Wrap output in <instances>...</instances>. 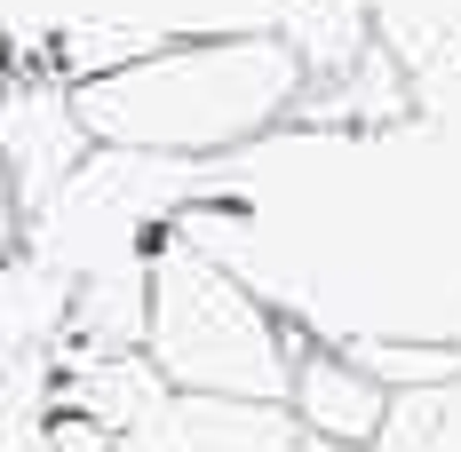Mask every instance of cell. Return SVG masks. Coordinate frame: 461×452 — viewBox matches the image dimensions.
Wrapping results in <instances>:
<instances>
[{"label":"cell","instance_id":"2","mask_svg":"<svg viewBox=\"0 0 461 452\" xmlns=\"http://www.w3.org/2000/svg\"><path fill=\"white\" fill-rule=\"evenodd\" d=\"M199 182V159L167 151H120L95 143L72 175L24 215V246L48 270L72 278V333L80 358H128L151 325V246L176 223V207Z\"/></svg>","mask_w":461,"mask_h":452},{"label":"cell","instance_id":"4","mask_svg":"<svg viewBox=\"0 0 461 452\" xmlns=\"http://www.w3.org/2000/svg\"><path fill=\"white\" fill-rule=\"evenodd\" d=\"M294 325L230 278L215 254H199L191 238L159 230L151 246V325H143V358L167 389L184 397H230V405H286L294 389Z\"/></svg>","mask_w":461,"mask_h":452},{"label":"cell","instance_id":"1","mask_svg":"<svg viewBox=\"0 0 461 452\" xmlns=\"http://www.w3.org/2000/svg\"><path fill=\"white\" fill-rule=\"evenodd\" d=\"M167 230L326 350H461V56L398 111L207 159Z\"/></svg>","mask_w":461,"mask_h":452},{"label":"cell","instance_id":"11","mask_svg":"<svg viewBox=\"0 0 461 452\" xmlns=\"http://www.w3.org/2000/svg\"><path fill=\"white\" fill-rule=\"evenodd\" d=\"M72 333V278L48 270L32 246H16L0 262V365L56 358Z\"/></svg>","mask_w":461,"mask_h":452},{"label":"cell","instance_id":"6","mask_svg":"<svg viewBox=\"0 0 461 452\" xmlns=\"http://www.w3.org/2000/svg\"><path fill=\"white\" fill-rule=\"evenodd\" d=\"M271 32L303 56L294 120H374L406 103V72L374 48L366 0H271Z\"/></svg>","mask_w":461,"mask_h":452},{"label":"cell","instance_id":"10","mask_svg":"<svg viewBox=\"0 0 461 452\" xmlns=\"http://www.w3.org/2000/svg\"><path fill=\"white\" fill-rule=\"evenodd\" d=\"M0 452H112V429L64 405L56 365H0Z\"/></svg>","mask_w":461,"mask_h":452},{"label":"cell","instance_id":"13","mask_svg":"<svg viewBox=\"0 0 461 452\" xmlns=\"http://www.w3.org/2000/svg\"><path fill=\"white\" fill-rule=\"evenodd\" d=\"M374 452H461V373L429 389H398Z\"/></svg>","mask_w":461,"mask_h":452},{"label":"cell","instance_id":"9","mask_svg":"<svg viewBox=\"0 0 461 452\" xmlns=\"http://www.w3.org/2000/svg\"><path fill=\"white\" fill-rule=\"evenodd\" d=\"M390 381L366 373V365L350 358V350H326V341H294V389H286V405L303 412L319 437L334 445H374L382 437V421H390Z\"/></svg>","mask_w":461,"mask_h":452},{"label":"cell","instance_id":"5","mask_svg":"<svg viewBox=\"0 0 461 452\" xmlns=\"http://www.w3.org/2000/svg\"><path fill=\"white\" fill-rule=\"evenodd\" d=\"M207 32H271V0H0V72L88 80Z\"/></svg>","mask_w":461,"mask_h":452},{"label":"cell","instance_id":"3","mask_svg":"<svg viewBox=\"0 0 461 452\" xmlns=\"http://www.w3.org/2000/svg\"><path fill=\"white\" fill-rule=\"evenodd\" d=\"M72 103L95 143L120 151H167V159H230L303 103V56L278 32H207L128 56L112 72L72 80Z\"/></svg>","mask_w":461,"mask_h":452},{"label":"cell","instance_id":"7","mask_svg":"<svg viewBox=\"0 0 461 452\" xmlns=\"http://www.w3.org/2000/svg\"><path fill=\"white\" fill-rule=\"evenodd\" d=\"M112 452H374V445H334L294 405H230V397L159 389L112 437Z\"/></svg>","mask_w":461,"mask_h":452},{"label":"cell","instance_id":"14","mask_svg":"<svg viewBox=\"0 0 461 452\" xmlns=\"http://www.w3.org/2000/svg\"><path fill=\"white\" fill-rule=\"evenodd\" d=\"M24 246V199H16V175H8V159H0V262Z\"/></svg>","mask_w":461,"mask_h":452},{"label":"cell","instance_id":"12","mask_svg":"<svg viewBox=\"0 0 461 452\" xmlns=\"http://www.w3.org/2000/svg\"><path fill=\"white\" fill-rule=\"evenodd\" d=\"M366 16H374V48L406 80L461 56V0H366Z\"/></svg>","mask_w":461,"mask_h":452},{"label":"cell","instance_id":"8","mask_svg":"<svg viewBox=\"0 0 461 452\" xmlns=\"http://www.w3.org/2000/svg\"><path fill=\"white\" fill-rule=\"evenodd\" d=\"M88 151H95V136H88V120H80V103H72V80H56V72H0V159L16 175L24 215Z\"/></svg>","mask_w":461,"mask_h":452}]
</instances>
